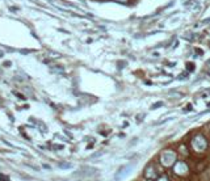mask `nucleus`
<instances>
[{
  "label": "nucleus",
  "instance_id": "obj_1",
  "mask_svg": "<svg viewBox=\"0 0 210 181\" xmlns=\"http://www.w3.org/2000/svg\"><path fill=\"white\" fill-rule=\"evenodd\" d=\"M131 171H133V164H129V165H126V167H121L120 171L116 173V180H121V177H125Z\"/></svg>",
  "mask_w": 210,
  "mask_h": 181
},
{
  "label": "nucleus",
  "instance_id": "obj_2",
  "mask_svg": "<svg viewBox=\"0 0 210 181\" xmlns=\"http://www.w3.org/2000/svg\"><path fill=\"white\" fill-rule=\"evenodd\" d=\"M58 167H62V168H71V164H68V163H59L58 164Z\"/></svg>",
  "mask_w": 210,
  "mask_h": 181
},
{
  "label": "nucleus",
  "instance_id": "obj_3",
  "mask_svg": "<svg viewBox=\"0 0 210 181\" xmlns=\"http://www.w3.org/2000/svg\"><path fill=\"white\" fill-rule=\"evenodd\" d=\"M161 105H163V102H161V101L156 102V104H154V105H152V109H155V108H160Z\"/></svg>",
  "mask_w": 210,
  "mask_h": 181
},
{
  "label": "nucleus",
  "instance_id": "obj_4",
  "mask_svg": "<svg viewBox=\"0 0 210 181\" xmlns=\"http://www.w3.org/2000/svg\"><path fill=\"white\" fill-rule=\"evenodd\" d=\"M186 68L191 70V71H193V70H194V66H193L192 63H188V64H186Z\"/></svg>",
  "mask_w": 210,
  "mask_h": 181
},
{
  "label": "nucleus",
  "instance_id": "obj_5",
  "mask_svg": "<svg viewBox=\"0 0 210 181\" xmlns=\"http://www.w3.org/2000/svg\"><path fill=\"white\" fill-rule=\"evenodd\" d=\"M4 66H7V67H9V66H11V62H6V63H4Z\"/></svg>",
  "mask_w": 210,
  "mask_h": 181
}]
</instances>
